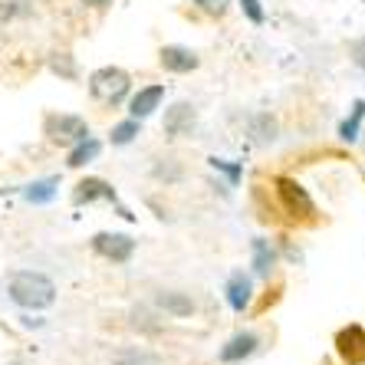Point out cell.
<instances>
[{
    "label": "cell",
    "instance_id": "cell-18",
    "mask_svg": "<svg viewBox=\"0 0 365 365\" xmlns=\"http://www.w3.org/2000/svg\"><path fill=\"white\" fill-rule=\"evenodd\" d=\"M254 267H257V273H270V267H273V250H267V240H254Z\"/></svg>",
    "mask_w": 365,
    "mask_h": 365
},
{
    "label": "cell",
    "instance_id": "cell-14",
    "mask_svg": "<svg viewBox=\"0 0 365 365\" xmlns=\"http://www.w3.org/2000/svg\"><path fill=\"white\" fill-rule=\"evenodd\" d=\"M99 155V142L96 138H83V142L73 145V152H69V168H83V165H89Z\"/></svg>",
    "mask_w": 365,
    "mask_h": 365
},
{
    "label": "cell",
    "instance_id": "cell-9",
    "mask_svg": "<svg viewBox=\"0 0 365 365\" xmlns=\"http://www.w3.org/2000/svg\"><path fill=\"white\" fill-rule=\"evenodd\" d=\"M158 63H162L168 73H191V69H197V53L187 50V46H162V53H158Z\"/></svg>",
    "mask_w": 365,
    "mask_h": 365
},
{
    "label": "cell",
    "instance_id": "cell-23",
    "mask_svg": "<svg viewBox=\"0 0 365 365\" xmlns=\"http://www.w3.org/2000/svg\"><path fill=\"white\" fill-rule=\"evenodd\" d=\"M244 10L254 24H264V7H260V0H244Z\"/></svg>",
    "mask_w": 365,
    "mask_h": 365
},
{
    "label": "cell",
    "instance_id": "cell-8",
    "mask_svg": "<svg viewBox=\"0 0 365 365\" xmlns=\"http://www.w3.org/2000/svg\"><path fill=\"white\" fill-rule=\"evenodd\" d=\"M165 99V86H145V89H138L135 96H132V102H128V112H132V119H148L158 106H162Z\"/></svg>",
    "mask_w": 365,
    "mask_h": 365
},
{
    "label": "cell",
    "instance_id": "cell-17",
    "mask_svg": "<svg viewBox=\"0 0 365 365\" xmlns=\"http://www.w3.org/2000/svg\"><path fill=\"white\" fill-rule=\"evenodd\" d=\"M112 135V145H128L132 138L138 135V119H128V122H119V125L109 132Z\"/></svg>",
    "mask_w": 365,
    "mask_h": 365
},
{
    "label": "cell",
    "instance_id": "cell-13",
    "mask_svg": "<svg viewBox=\"0 0 365 365\" xmlns=\"http://www.w3.org/2000/svg\"><path fill=\"white\" fill-rule=\"evenodd\" d=\"M227 303L234 313H244L247 306H250V280H247L244 273H234L227 280Z\"/></svg>",
    "mask_w": 365,
    "mask_h": 365
},
{
    "label": "cell",
    "instance_id": "cell-22",
    "mask_svg": "<svg viewBox=\"0 0 365 365\" xmlns=\"http://www.w3.org/2000/svg\"><path fill=\"white\" fill-rule=\"evenodd\" d=\"M349 60H352V66H359L365 73V36H359V40L349 46Z\"/></svg>",
    "mask_w": 365,
    "mask_h": 365
},
{
    "label": "cell",
    "instance_id": "cell-6",
    "mask_svg": "<svg viewBox=\"0 0 365 365\" xmlns=\"http://www.w3.org/2000/svg\"><path fill=\"white\" fill-rule=\"evenodd\" d=\"M336 352L346 365H365V329L362 326H346L336 332Z\"/></svg>",
    "mask_w": 365,
    "mask_h": 365
},
{
    "label": "cell",
    "instance_id": "cell-19",
    "mask_svg": "<svg viewBox=\"0 0 365 365\" xmlns=\"http://www.w3.org/2000/svg\"><path fill=\"white\" fill-rule=\"evenodd\" d=\"M115 365H158V359L142 352V349H132V352H122V356L115 359Z\"/></svg>",
    "mask_w": 365,
    "mask_h": 365
},
{
    "label": "cell",
    "instance_id": "cell-2",
    "mask_svg": "<svg viewBox=\"0 0 365 365\" xmlns=\"http://www.w3.org/2000/svg\"><path fill=\"white\" fill-rule=\"evenodd\" d=\"M273 187H277V201H280L283 214H287L289 221H299V224H303V221H316L313 197H309V191H306L297 178L280 175V178L273 181Z\"/></svg>",
    "mask_w": 365,
    "mask_h": 365
},
{
    "label": "cell",
    "instance_id": "cell-20",
    "mask_svg": "<svg viewBox=\"0 0 365 365\" xmlns=\"http://www.w3.org/2000/svg\"><path fill=\"white\" fill-rule=\"evenodd\" d=\"M254 132H257V138H260V142H273V138H277V122H273L270 115H257V119H254Z\"/></svg>",
    "mask_w": 365,
    "mask_h": 365
},
{
    "label": "cell",
    "instance_id": "cell-1",
    "mask_svg": "<svg viewBox=\"0 0 365 365\" xmlns=\"http://www.w3.org/2000/svg\"><path fill=\"white\" fill-rule=\"evenodd\" d=\"M7 293L20 309H46L56 303V283L36 270H17L7 283Z\"/></svg>",
    "mask_w": 365,
    "mask_h": 365
},
{
    "label": "cell",
    "instance_id": "cell-5",
    "mask_svg": "<svg viewBox=\"0 0 365 365\" xmlns=\"http://www.w3.org/2000/svg\"><path fill=\"white\" fill-rule=\"evenodd\" d=\"M93 250L112 264H128L132 254H135V240L128 237V234H112V230H102L93 237Z\"/></svg>",
    "mask_w": 365,
    "mask_h": 365
},
{
    "label": "cell",
    "instance_id": "cell-12",
    "mask_svg": "<svg viewBox=\"0 0 365 365\" xmlns=\"http://www.w3.org/2000/svg\"><path fill=\"white\" fill-rule=\"evenodd\" d=\"M257 346H260V339H257L254 332H237V336L221 349V362H240V359L254 356Z\"/></svg>",
    "mask_w": 365,
    "mask_h": 365
},
{
    "label": "cell",
    "instance_id": "cell-16",
    "mask_svg": "<svg viewBox=\"0 0 365 365\" xmlns=\"http://www.w3.org/2000/svg\"><path fill=\"white\" fill-rule=\"evenodd\" d=\"M26 201L34 204H46L53 195H56V178H46V181H34V185H26Z\"/></svg>",
    "mask_w": 365,
    "mask_h": 365
},
{
    "label": "cell",
    "instance_id": "cell-3",
    "mask_svg": "<svg viewBox=\"0 0 365 365\" xmlns=\"http://www.w3.org/2000/svg\"><path fill=\"white\" fill-rule=\"evenodd\" d=\"M128 89H132V79H128V73L119 66H102L89 76V93H93V99L106 102V106L122 102L128 96Z\"/></svg>",
    "mask_w": 365,
    "mask_h": 365
},
{
    "label": "cell",
    "instance_id": "cell-11",
    "mask_svg": "<svg viewBox=\"0 0 365 365\" xmlns=\"http://www.w3.org/2000/svg\"><path fill=\"white\" fill-rule=\"evenodd\" d=\"M155 303H158V309L175 316V319H185V316L195 313V299L187 297V293H175V289H162V293L155 297Z\"/></svg>",
    "mask_w": 365,
    "mask_h": 365
},
{
    "label": "cell",
    "instance_id": "cell-21",
    "mask_svg": "<svg viewBox=\"0 0 365 365\" xmlns=\"http://www.w3.org/2000/svg\"><path fill=\"white\" fill-rule=\"evenodd\" d=\"M195 4L204 10V14H211V17H224L230 7V0H195Z\"/></svg>",
    "mask_w": 365,
    "mask_h": 365
},
{
    "label": "cell",
    "instance_id": "cell-10",
    "mask_svg": "<svg viewBox=\"0 0 365 365\" xmlns=\"http://www.w3.org/2000/svg\"><path fill=\"white\" fill-rule=\"evenodd\" d=\"M73 201L76 204H93V201H115V191H112L109 181L102 178H83L73 191Z\"/></svg>",
    "mask_w": 365,
    "mask_h": 365
},
{
    "label": "cell",
    "instance_id": "cell-7",
    "mask_svg": "<svg viewBox=\"0 0 365 365\" xmlns=\"http://www.w3.org/2000/svg\"><path fill=\"white\" fill-rule=\"evenodd\" d=\"M197 125V112L191 102H178V106H171L165 112V132L171 138H181V135H191Z\"/></svg>",
    "mask_w": 365,
    "mask_h": 365
},
{
    "label": "cell",
    "instance_id": "cell-15",
    "mask_svg": "<svg viewBox=\"0 0 365 365\" xmlns=\"http://www.w3.org/2000/svg\"><path fill=\"white\" fill-rule=\"evenodd\" d=\"M362 119H365V102L359 99L356 106H352V115H349V119L339 125V135L346 138V142H356V138H359V125H362Z\"/></svg>",
    "mask_w": 365,
    "mask_h": 365
},
{
    "label": "cell",
    "instance_id": "cell-24",
    "mask_svg": "<svg viewBox=\"0 0 365 365\" xmlns=\"http://www.w3.org/2000/svg\"><path fill=\"white\" fill-rule=\"evenodd\" d=\"M83 4H86V7H109L112 0H83Z\"/></svg>",
    "mask_w": 365,
    "mask_h": 365
},
{
    "label": "cell",
    "instance_id": "cell-4",
    "mask_svg": "<svg viewBox=\"0 0 365 365\" xmlns=\"http://www.w3.org/2000/svg\"><path fill=\"white\" fill-rule=\"evenodd\" d=\"M43 135L50 138L53 145L73 148L76 142L89 138V122H86L83 115H69V112H56V115H46V122H43Z\"/></svg>",
    "mask_w": 365,
    "mask_h": 365
}]
</instances>
